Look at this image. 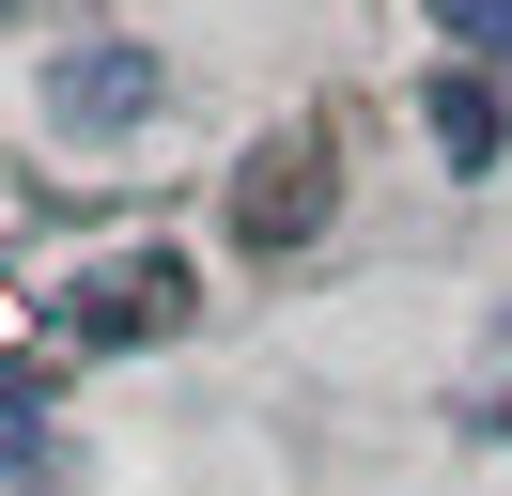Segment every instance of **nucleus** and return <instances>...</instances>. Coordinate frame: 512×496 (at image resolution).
<instances>
[{
  "label": "nucleus",
  "mask_w": 512,
  "mask_h": 496,
  "mask_svg": "<svg viewBox=\"0 0 512 496\" xmlns=\"http://www.w3.org/2000/svg\"><path fill=\"white\" fill-rule=\"evenodd\" d=\"M156 326H187V264L171 248H125V264H94L63 295V341H156Z\"/></svg>",
  "instance_id": "obj_1"
},
{
  "label": "nucleus",
  "mask_w": 512,
  "mask_h": 496,
  "mask_svg": "<svg viewBox=\"0 0 512 496\" xmlns=\"http://www.w3.org/2000/svg\"><path fill=\"white\" fill-rule=\"evenodd\" d=\"M156 47H63V62H47V109H63L78 124V140H109V124H140V109H156Z\"/></svg>",
  "instance_id": "obj_2"
},
{
  "label": "nucleus",
  "mask_w": 512,
  "mask_h": 496,
  "mask_svg": "<svg viewBox=\"0 0 512 496\" xmlns=\"http://www.w3.org/2000/svg\"><path fill=\"white\" fill-rule=\"evenodd\" d=\"M326 202H342V171H326V140H280L249 186H233V217H249V248H295V233H326Z\"/></svg>",
  "instance_id": "obj_3"
},
{
  "label": "nucleus",
  "mask_w": 512,
  "mask_h": 496,
  "mask_svg": "<svg viewBox=\"0 0 512 496\" xmlns=\"http://www.w3.org/2000/svg\"><path fill=\"white\" fill-rule=\"evenodd\" d=\"M419 140H435V171H497V140H512V109L466 78V62H435L419 78Z\"/></svg>",
  "instance_id": "obj_4"
},
{
  "label": "nucleus",
  "mask_w": 512,
  "mask_h": 496,
  "mask_svg": "<svg viewBox=\"0 0 512 496\" xmlns=\"http://www.w3.org/2000/svg\"><path fill=\"white\" fill-rule=\"evenodd\" d=\"M32 434H47V388H32V372H0V465H32Z\"/></svg>",
  "instance_id": "obj_5"
},
{
  "label": "nucleus",
  "mask_w": 512,
  "mask_h": 496,
  "mask_svg": "<svg viewBox=\"0 0 512 496\" xmlns=\"http://www.w3.org/2000/svg\"><path fill=\"white\" fill-rule=\"evenodd\" d=\"M435 31H466V47H512V0H419Z\"/></svg>",
  "instance_id": "obj_6"
}]
</instances>
